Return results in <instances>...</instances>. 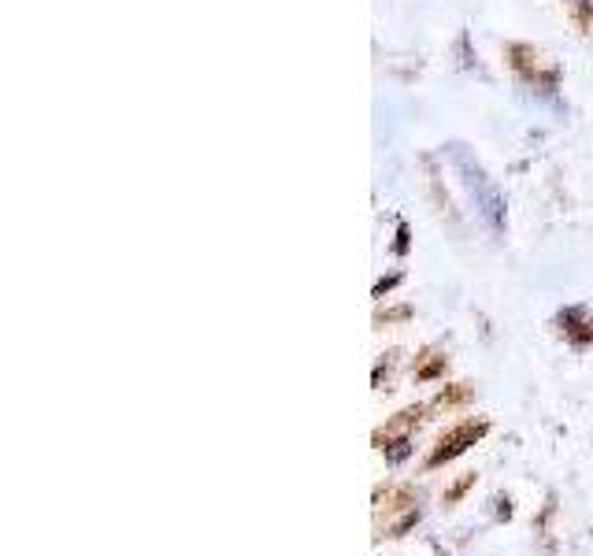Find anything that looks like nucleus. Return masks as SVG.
Masks as SVG:
<instances>
[{"instance_id":"nucleus-1","label":"nucleus","mask_w":593,"mask_h":556,"mask_svg":"<svg viewBox=\"0 0 593 556\" xmlns=\"http://www.w3.org/2000/svg\"><path fill=\"white\" fill-rule=\"evenodd\" d=\"M453 163H456V171H460V182H464V190L471 193L479 216L486 219V227L493 234H501L504 230V197H501L498 182H493L490 174L482 171V163L464 149H453Z\"/></svg>"},{"instance_id":"nucleus-2","label":"nucleus","mask_w":593,"mask_h":556,"mask_svg":"<svg viewBox=\"0 0 593 556\" xmlns=\"http://www.w3.org/2000/svg\"><path fill=\"white\" fill-rule=\"evenodd\" d=\"M408 453H412V442H408V438H397V442H390V449H386V461L401 464Z\"/></svg>"},{"instance_id":"nucleus-3","label":"nucleus","mask_w":593,"mask_h":556,"mask_svg":"<svg viewBox=\"0 0 593 556\" xmlns=\"http://www.w3.org/2000/svg\"><path fill=\"white\" fill-rule=\"evenodd\" d=\"M397 238H401V241H397V252H404L408 249V227L397 230Z\"/></svg>"}]
</instances>
